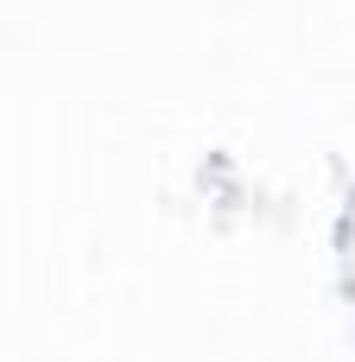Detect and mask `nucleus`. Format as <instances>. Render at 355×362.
Listing matches in <instances>:
<instances>
[]
</instances>
